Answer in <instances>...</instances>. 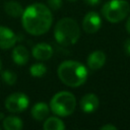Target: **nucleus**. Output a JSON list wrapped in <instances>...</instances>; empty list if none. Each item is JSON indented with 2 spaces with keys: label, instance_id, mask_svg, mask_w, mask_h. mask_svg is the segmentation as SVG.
<instances>
[{
  "label": "nucleus",
  "instance_id": "1",
  "mask_svg": "<svg viewBox=\"0 0 130 130\" xmlns=\"http://www.w3.org/2000/svg\"><path fill=\"white\" fill-rule=\"evenodd\" d=\"M24 29L32 36L46 34L53 22L51 9L43 3H34L27 6L21 15Z\"/></svg>",
  "mask_w": 130,
  "mask_h": 130
},
{
  "label": "nucleus",
  "instance_id": "2",
  "mask_svg": "<svg viewBox=\"0 0 130 130\" xmlns=\"http://www.w3.org/2000/svg\"><path fill=\"white\" fill-rule=\"evenodd\" d=\"M59 79L67 86L77 87L82 85L87 79L86 67L77 61L66 60L62 62L57 70Z\"/></svg>",
  "mask_w": 130,
  "mask_h": 130
},
{
  "label": "nucleus",
  "instance_id": "3",
  "mask_svg": "<svg viewBox=\"0 0 130 130\" xmlns=\"http://www.w3.org/2000/svg\"><path fill=\"white\" fill-rule=\"evenodd\" d=\"M54 36L60 45L71 46L78 41L80 37V29L74 19L70 17H64L60 19L55 25Z\"/></svg>",
  "mask_w": 130,
  "mask_h": 130
},
{
  "label": "nucleus",
  "instance_id": "4",
  "mask_svg": "<svg viewBox=\"0 0 130 130\" xmlns=\"http://www.w3.org/2000/svg\"><path fill=\"white\" fill-rule=\"evenodd\" d=\"M76 107L75 96L69 91L57 92L50 102V108L54 114L60 117L71 115Z\"/></svg>",
  "mask_w": 130,
  "mask_h": 130
},
{
  "label": "nucleus",
  "instance_id": "5",
  "mask_svg": "<svg viewBox=\"0 0 130 130\" xmlns=\"http://www.w3.org/2000/svg\"><path fill=\"white\" fill-rule=\"evenodd\" d=\"M130 12V4L126 0H110L102 8L103 16L110 22L122 21Z\"/></svg>",
  "mask_w": 130,
  "mask_h": 130
},
{
  "label": "nucleus",
  "instance_id": "6",
  "mask_svg": "<svg viewBox=\"0 0 130 130\" xmlns=\"http://www.w3.org/2000/svg\"><path fill=\"white\" fill-rule=\"evenodd\" d=\"M29 104L26 94L22 92H14L9 94L5 100V108L10 113H19L24 111Z\"/></svg>",
  "mask_w": 130,
  "mask_h": 130
},
{
  "label": "nucleus",
  "instance_id": "7",
  "mask_svg": "<svg viewBox=\"0 0 130 130\" xmlns=\"http://www.w3.org/2000/svg\"><path fill=\"white\" fill-rule=\"evenodd\" d=\"M102 26V18L95 11H89L82 20V28L87 34L96 32Z\"/></svg>",
  "mask_w": 130,
  "mask_h": 130
},
{
  "label": "nucleus",
  "instance_id": "8",
  "mask_svg": "<svg viewBox=\"0 0 130 130\" xmlns=\"http://www.w3.org/2000/svg\"><path fill=\"white\" fill-rule=\"evenodd\" d=\"M17 41L14 31L6 26H0V49L8 50L12 48Z\"/></svg>",
  "mask_w": 130,
  "mask_h": 130
},
{
  "label": "nucleus",
  "instance_id": "9",
  "mask_svg": "<svg viewBox=\"0 0 130 130\" xmlns=\"http://www.w3.org/2000/svg\"><path fill=\"white\" fill-rule=\"evenodd\" d=\"M32 56L37 60L45 61L49 60L53 55L52 47L47 43H39L32 48Z\"/></svg>",
  "mask_w": 130,
  "mask_h": 130
},
{
  "label": "nucleus",
  "instance_id": "10",
  "mask_svg": "<svg viewBox=\"0 0 130 130\" xmlns=\"http://www.w3.org/2000/svg\"><path fill=\"white\" fill-rule=\"evenodd\" d=\"M100 105V100L94 93H87L80 100V108L84 113L94 112Z\"/></svg>",
  "mask_w": 130,
  "mask_h": 130
},
{
  "label": "nucleus",
  "instance_id": "11",
  "mask_svg": "<svg viewBox=\"0 0 130 130\" xmlns=\"http://www.w3.org/2000/svg\"><path fill=\"white\" fill-rule=\"evenodd\" d=\"M106 63V55L103 51H94L89 54L87 57V66L91 70H99L101 69Z\"/></svg>",
  "mask_w": 130,
  "mask_h": 130
},
{
  "label": "nucleus",
  "instance_id": "12",
  "mask_svg": "<svg viewBox=\"0 0 130 130\" xmlns=\"http://www.w3.org/2000/svg\"><path fill=\"white\" fill-rule=\"evenodd\" d=\"M12 59L14 61V63H16L17 65H25L28 62V58H29V54L27 49L24 46H17L13 49L12 51Z\"/></svg>",
  "mask_w": 130,
  "mask_h": 130
},
{
  "label": "nucleus",
  "instance_id": "13",
  "mask_svg": "<svg viewBox=\"0 0 130 130\" xmlns=\"http://www.w3.org/2000/svg\"><path fill=\"white\" fill-rule=\"evenodd\" d=\"M50 112V109L46 103L40 102L37 103L32 108H31V116L35 120L37 121H43L45 118L48 117Z\"/></svg>",
  "mask_w": 130,
  "mask_h": 130
},
{
  "label": "nucleus",
  "instance_id": "14",
  "mask_svg": "<svg viewBox=\"0 0 130 130\" xmlns=\"http://www.w3.org/2000/svg\"><path fill=\"white\" fill-rule=\"evenodd\" d=\"M4 10L9 16H12V17H19L22 15V12H23L22 6L14 0H9L5 2Z\"/></svg>",
  "mask_w": 130,
  "mask_h": 130
},
{
  "label": "nucleus",
  "instance_id": "15",
  "mask_svg": "<svg viewBox=\"0 0 130 130\" xmlns=\"http://www.w3.org/2000/svg\"><path fill=\"white\" fill-rule=\"evenodd\" d=\"M3 127L6 130H20L23 127L20 118L15 116H8L3 120Z\"/></svg>",
  "mask_w": 130,
  "mask_h": 130
},
{
  "label": "nucleus",
  "instance_id": "16",
  "mask_svg": "<svg viewBox=\"0 0 130 130\" xmlns=\"http://www.w3.org/2000/svg\"><path fill=\"white\" fill-rule=\"evenodd\" d=\"M43 128L45 130H64L65 125L61 119L57 117H50L44 122Z\"/></svg>",
  "mask_w": 130,
  "mask_h": 130
},
{
  "label": "nucleus",
  "instance_id": "17",
  "mask_svg": "<svg viewBox=\"0 0 130 130\" xmlns=\"http://www.w3.org/2000/svg\"><path fill=\"white\" fill-rule=\"evenodd\" d=\"M29 72L34 77H42L47 72V68L42 63H35L30 66Z\"/></svg>",
  "mask_w": 130,
  "mask_h": 130
},
{
  "label": "nucleus",
  "instance_id": "18",
  "mask_svg": "<svg viewBox=\"0 0 130 130\" xmlns=\"http://www.w3.org/2000/svg\"><path fill=\"white\" fill-rule=\"evenodd\" d=\"M1 78L6 84L12 85L16 82L17 75L15 74V72H13L11 70H4V71L1 72Z\"/></svg>",
  "mask_w": 130,
  "mask_h": 130
},
{
  "label": "nucleus",
  "instance_id": "19",
  "mask_svg": "<svg viewBox=\"0 0 130 130\" xmlns=\"http://www.w3.org/2000/svg\"><path fill=\"white\" fill-rule=\"evenodd\" d=\"M48 5L52 10H58L62 6V0H48Z\"/></svg>",
  "mask_w": 130,
  "mask_h": 130
},
{
  "label": "nucleus",
  "instance_id": "20",
  "mask_svg": "<svg viewBox=\"0 0 130 130\" xmlns=\"http://www.w3.org/2000/svg\"><path fill=\"white\" fill-rule=\"evenodd\" d=\"M124 50L127 55H130V39H127L124 43Z\"/></svg>",
  "mask_w": 130,
  "mask_h": 130
},
{
  "label": "nucleus",
  "instance_id": "21",
  "mask_svg": "<svg viewBox=\"0 0 130 130\" xmlns=\"http://www.w3.org/2000/svg\"><path fill=\"white\" fill-rule=\"evenodd\" d=\"M101 129H102V130H109V129H112V130H116L117 128H116V126H114V125H111V124H107V125H104V126H102V127H101Z\"/></svg>",
  "mask_w": 130,
  "mask_h": 130
},
{
  "label": "nucleus",
  "instance_id": "22",
  "mask_svg": "<svg viewBox=\"0 0 130 130\" xmlns=\"http://www.w3.org/2000/svg\"><path fill=\"white\" fill-rule=\"evenodd\" d=\"M86 4H88V5H91V6H93V5H96V4H99L100 3V0H83Z\"/></svg>",
  "mask_w": 130,
  "mask_h": 130
},
{
  "label": "nucleus",
  "instance_id": "23",
  "mask_svg": "<svg viewBox=\"0 0 130 130\" xmlns=\"http://www.w3.org/2000/svg\"><path fill=\"white\" fill-rule=\"evenodd\" d=\"M126 29H127V31L130 34V16L128 17V19H127V21H126Z\"/></svg>",
  "mask_w": 130,
  "mask_h": 130
},
{
  "label": "nucleus",
  "instance_id": "24",
  "mask_svg": "<svg viewBox=\"0 0 130 130\" xmlns=\"http://www.w3.org/2000/svg\"><path fill=\"white\" fill-rule=\"evenodd\" d=\"M1 69H2V61L0 59V72H1Z\"/></svg>",
  "mask_w": 130,
  "mask_h": 130
},
{
  "label": "nucleus",
  "instance_id": "25",
  "mask_svg": "<svg viewBox=\"0 0 130 130\" xmlns=\"http://www.w3.org/2000/svg\"><path fill=\"white\" fill-rule=\"evenodd\" d=\"M68 1H71V2H74V1H76V0H68Z\"/></svg>",
  "mask_w": 130,
  "mask_h": 130
}]
</instances>
